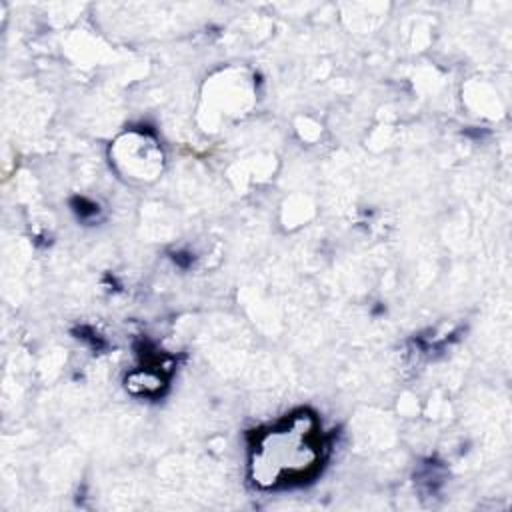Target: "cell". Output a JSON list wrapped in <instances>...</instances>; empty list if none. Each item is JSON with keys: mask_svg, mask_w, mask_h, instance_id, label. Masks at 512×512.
Instances as JSON below:
<instances>
[{"mask_svg": "<svg viewBox=\"0 0 512 512\" xmlns=\"http://www.w3.org/2000/svg\"><path fill=\"white\" fill-rule=\"evenodd\" d=\"M322 434L314 416L298 412L262 432L252 448V478L264 488L300 482L322 460Z\"/></svg>", "mask_w": 512, "mask_h": 512, "instance_id": "1", "label": "cell"}]
</instances>
